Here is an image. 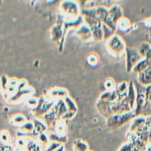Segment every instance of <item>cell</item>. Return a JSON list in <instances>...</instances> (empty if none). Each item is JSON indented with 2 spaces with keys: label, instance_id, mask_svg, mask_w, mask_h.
Returning <instances> with one entry per match:
<instances>
[{
  "label": "cell",
  "instance_id": "obj_11",
  "mask_svg": "<svg viewBox=\"0 0 151 151\" xmlns=\"http://www.w3.org/2000/svg\"><path fill=\"white\" fill-rule=\"evenodd\" d=\"M24 151H28V150H24Z\"/></svg>",
  "mask_w": 151,
  "mask_h": 151
},
{
  "label": "cell",
  "instance_id": "obj_3",
  "mask_svg": "<svg viewBox=\"0 0 151 151\" xmlns=\"http://www.w3.org/2000/svg\"><path fill=\"white\" fill-rule=\"evenodd\" d=\"M26 150L28 151H41V146L33 140H29L27 142Z\"/></svg>",
  "mask_w": 151,
  "mask_h": 151
},
{
  "label": "cell",
  "instance_id": "obj_7",
  "mask_svg": "<svg viewBox=\"0 0 151 151\" xmlns=\"http://www.w3.org/2000/svg\"><path fill=\"white\" fill-rule=\"evenodd\" d=\"M9 136L8 133L2 132V133L0 134V142L3 143L9 144Z\"/></svg>",
  "mask_w": 151,
  "mask_h": 151
},
{
  "label": "cell",
  "instance_id": "obj_10",
  "mask_svg": "<svg viewBox=\"0 0 151 151\" xmlns=\"http://www.w3.org/2000/svg\"><path fill=\"white\" fill-rule=\"evenodd\" d=\"M146 151H151V145H150V146H149L148 147H147Z\"/></svg>",
  "mask_w": 151,
  "mask_h": 151
},
{
  "label": "cell",
  "instance_id": "obj_8",
  "mask_svg": "<svg viewBox=\"0 0 151 151\" xmlns=\"http://www.w3.org/2000/svg\"><path fill=\"white\" fill-rule=\"evenodd\" d=\"M14 123H16V124H21L22 125L25 123V119L24 117L20 116L19 117H16L15 118H14Z\"/></svg>",
  "mask_w": 151,
  "mask_h": 151
},
{
  "label": "cell",
  "instance_id": "obj_4",
  "mask_svg": "<svg viewBox=\"0 0 151 151\" xmlns=\"http://www.w3.org/2000/svg\"><path fill=\"white\" fill-rule=\"evenodd\" d=\"M39 142V145L43 146V147H46L50 144V140L48 136L44 133H42L40 134V135L38 136L37 138Z\"/></svg>",
  "mask_w": 151,
  "mask_h": 151
},
{
  "label": "cell",
  "instance_id": "obj_5",
  "mask_svg": "<svg viewBox=\"0 0 151 151\" xmlns=\"http://www.w3.org/2000/svg\"><path fill=\"white\" fill-rule=\"evenodd\" d=\"M61 144L57 142H50L47 147L43 151H55L57 148H58Z\"/></svg>",
  "mask_w": 151,
  "mask_h": 151
},
{
  "label": "cell",
  "instance_id": "obj_1",
  "mask_svg": "<svg viewBox=\"0 0 151 151\" xmlns=\"http://www.w3.org/2000/svg\"><path fill=\"white\" fill-rule=\"evenodd\" d=\"M74 151H88V146L87 143L80 139H76L73 145Z\"/></svg>",
  "mask_w": 151,
  "mask_h": 151
},
{
  "label": "cell",
  "instance_id": "obj_9",
  "mask_svg": "<svg viewBox=\"0 0 151 151\" xmlns=\"http://www.w3.org/2000/svg\"><path fill=\"white\" fill-rule=\"evenodd\" d=\"M65 146L64 145H61L58 148H57L55 151H64Z\"/></svg>",
  "mask_w": 151,
  "mask_h": 151
},
{
  "label": "cell",
  "instance_id": "obj_2",
  "mask_svg": "<svg viewBox=\"0 0 151 151\" xmlns=\"http://www.w3.org/2000/svg\"><path fill=\"white\" fill-rule=\"evenodd\" d=\"M49 140L51 142H57L61 145H64L67 141V138L65 135L60 136L56 133H52L49 136Z\"/></svg>",
  "mask_w": 151,
  "mask_h": 151
},
{
  "label": "cell",
  "instance_id": "obj_6",
  "mask_svg": "<svg viewBox=\"0 0 151 151\" xmlns=\"http://www.w3.org/2000/svg\"><path fill=\"white\" fill-rule=\"evenodd\" d=\"M0 151H15V150L9 144H5L0 142Z\"/></svg>",
  "mask_w": 151,
  "mask_h": 151
}]
</instances>
